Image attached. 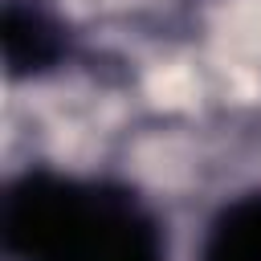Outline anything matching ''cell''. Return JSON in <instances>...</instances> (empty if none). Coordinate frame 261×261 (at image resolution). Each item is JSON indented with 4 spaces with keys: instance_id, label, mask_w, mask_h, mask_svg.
I'll list each match as a JSON object with an SVG mask.
<instances>
[{
    "instance_id": "6da1fadb",
    "label": "cell",
    "mask_w": 261,
    "mask_h": 261,
    "mask_svg": "<svg viewBox=\"0 0 261 261\" xmlns=\"http://www.w3.org/2000/svg\"><path fill=\"white\" fill-rule=\"evenodd\" d=\"M0 228L24 261H163L151 212L102 184L24 175L4 196Z\"/></svg>"
},
{
    "instance_id": "3957f363",
    "label": "cell",
    "mask_w": 261,
    "mask_h": 261,
    "mask_svg": "<svg viewBox=\"0 0 261 261\" xmlns=\"http://www.w3.org/2000/svg\"><path fill=\"white\" fill-rule=\"evenodd\" d=\"M204 261H261V196H245L216 216Z\"/></svg>"
},
{
    "instance_id": "7a4b0ae2",
    "label": "cell",
    "mask_w": 261,
    "mask_h": 261,
    "mask_svg": "<svg viewBox=\"0 0 261 261\" xmlns=\"http://www.w3.org/2000/svg\"><path fill=\"white\" fill-rule=\"evenodd\" d=\"M0 45L12 73H37L65 53V29L29 4H8L0 20Z\"/></svg>"
}]
</instances>
